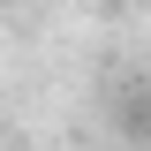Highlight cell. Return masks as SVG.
Returning a JSON list of instances; mask_svg holds the SVG:
<instances>
[{"instance_id": "1", "label": "cell", "mask_w": 151, "mask_h": 151, "mask_svg": "<svg viewBox=\"0 0 151 151\" xmlns=\"http://www.w3.org/2000/svg\"><path fill=\"white\" fill-rule=\"evenodd\" d=\"M0 8H8V0H0Z\"/></svg>"}]
</instances>
